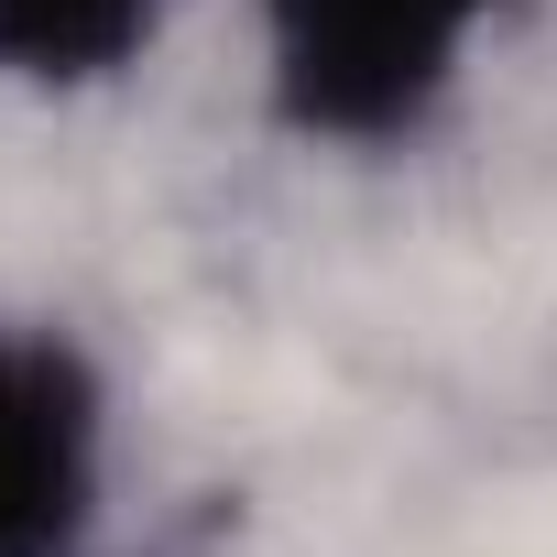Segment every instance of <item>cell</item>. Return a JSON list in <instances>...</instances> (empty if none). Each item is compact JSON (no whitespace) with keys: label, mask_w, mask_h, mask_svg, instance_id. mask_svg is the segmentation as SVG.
Wrapping results in <instances>:
<instances>
[{"label":"cell","mask_w":557,"mask_h":557,"mask_svg":"<svg viewBox=\"0 0 557 557\" xmlns=\"http://www.w3.org/2000/svg\"><path fill=\"white\" fill-rule=\"evenodd\" d=\"M164 34V0H0V88H99Z\"/></svg>","instance_id":"3"},{"label":"cell","mask_w":557,"mask_h":557,"mask_svg":"<svg viewBox=\"0 0 557 557\" xmlns=\"http://www.w3.org/2000/svg\"><path fill=\"white\" fill-rule=\"evenodd\" d=\"M110 394L77 339L0 329V557H77L99 513Z\"/></svg>","instance_id":"2"},{"label":"cell","mask_w":557,"mask_h":557,"mask_svg":"<svg viewBox=\"0 0 557 557\" xmlns=\"http://www.w3.org/2000/svg\"><path fill=\"white\" fill-rule=\"evenodd\" d=\"M492 23L503 0H262V77L307 143H405Z\"/></svg>","instance_id":"1"}]
</instances>
